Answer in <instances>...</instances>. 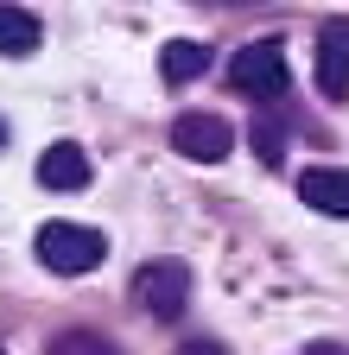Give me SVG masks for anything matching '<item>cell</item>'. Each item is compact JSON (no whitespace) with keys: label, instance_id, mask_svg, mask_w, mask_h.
<instances>
[{"label":"cell","instance_id":"cell-1","mask_svg":"<svg viewBox=\"0 0 349 355\" xmlns=\"http://www.w3.org/2000/svg\"><path fill=\"white\" fill-rule=\"evenodd\" d=\"M32 254H38L45 273L76 279V273H96L102 266L108 241H102V229H83V222H45V229L32 235Z\"/></svg>","mask_w":349,"mask_h":355},{"label":"cell","instance_id":"cell-2","mask_svg":"<svg viewBox=\"0 0 349 355\" xmlns=\"http://www.w3.org/2000/svg\"><path fill=\"white\" fill-rule=\"evenodd\" d=\"M134 304L146 311V318H159V324L185 318V304H191V266L185 260H146L134 273Z\"/></svg>","mask_w":349,"mask_h":355},{"label":"cell","instance_id":"cell-3","mask_svg":"<svg viewBox=\"0 0 349 355\" xmlns=\"http://www.w3.org/2000/svg\"><path fill=\"white\" fill-rule=\"evenodd\" d=\"M229 83L241 89V96H280V89H286V51L273 38L241 44V51L229 58Z\"/></svg>","mask_w":349,"mask_h":355},{"label":"cell","instance_id":"cell-4","mask_svg":"<svg viewBox=\"0 0 349 355\" xmlns=\"http://www.w3.org/2000/svg\"><path fill=\"white\" fill-rule=\"evenodd\" d=\"M229 146H235V133H229V121H223V114L191 108V114L171 121V153H185V159H197V165L229 159Z\"/></svg>","mask_w":349,"mask_h":355},{"label":"cell","instance_id":"cell-5","mask_svg":"<svg viewBox=\"0 0 349 355\" xmlns=\"http://www.w3.org/2000/svg\"><path fill=\"white\" fill-rule=\"evenodd\" d=\"M318 89L330 102H349V19L318 26Z\"/></svg>","mask_w":349,"mask_h":355},{"label":"cell","instance_id":"cell-6","mask_svg":"<svg viewBox=\"0 0 349 355\" xmlns=\"http://www.w3.org/2000/svg\"><path fill=\"white\" fill-rule=\"evenodd\" d=\"M298 197L312 203L318 216H349V171L343 165H312L298 178Z\"/></svg>","mask_w":349,"mask_h":355},{"label":"cell","instance_id":"cell-7","mask_svg":"<svg viewBox=\"0 0 349 355\" xmlns=\"http://www.w3.org/2000/svg\"><path fill=\"white\" fill-rule=\"evenodd\" d=\"M38 184H45V191H83V184H90V159H83V146H70V140L45 146V153H38Z\"/></svg>","mask_w":349,"mask_h":355},{"label":"cell","instance_id":"cell-8","mask_svg":"<svg viewBox=\"0 0 349 355\" xmlns=\"http://www.w3.org/2000/svg\"><path fill=\"white\" fill-rule=\"evenodd\" d=\"M38 19L26 7H13V0H0V58H32L38 51Z\"/></svg>","mask_w":349,"mask_h":355},{"label":"cell","instance_id":"cell-9","mask_svg":"<svg viewBox=\"0 0 349 355\" xmlns=\"http://www.w3.org/2000/svg\"><path fill=\"white\" fill-rule=\"evenodd\" d=\"M159 70H165V83H197L210 70V51H203L197 38H171L165 51H159Z\"/></svg>","mask_w":349,"mask_h":355},{"label":"cell","instance_id":"cell-10","mask_svg":"<svg viewBox=\"0 0 349 355\" xmlns=\"http://www.w3.org/2000/svg\"><path fill=\"white\" fill-rule=\"evenodd\" d=\"M45 355H121V349L108 336H96V330H64V336L45 343Z\"/></svg>","mask_w":349,"mask_h":355},{"label":"cell","instance_id":"cell-11","mask_svg":"<svg viewBox=\"0 0 349 355\" xmlns=\"http://www.w3.org/2000/svg\"><path fill=\"white\" fill-rule=\"evenodd\" d=\"M254 146H260V165H280V127L254 121Z\"/></svg>","mask_w":349,"mask_h":355},{"label":"cell","instance_id":"cell-12","mask_svg":"<svg viewBox=\"0 0 349 355\" xmlns=\"http://www.w3.org/2000/svg\"><path fill=\"white\" fill-rule=\"evenodd\" d=\"M178 355H229V349H223V343H185Z\"/></svg>","mask_w":349,"mask_h":355},{"label":"cell","instance_id":"cell-13","mask_svg":"<svg viewBox=\"0 0 349 355\" xmlns=\"http://www.w3.org/2000/svg\"><path fill=\"white\" fill-rule=\"evenodd\" d=\"M305 355H349V349H343V343H312Z\"/></svg>","mask_w":349,"mask_h":355},{"label":"cell","instance_id":"cell-14","mask_svg":"<svg viewBox=\"0 0 349 355\" xmlns=\"http://www.w3.org/2000/svg\"><path fill=\"white\" fill-rule=\"evenodd\" d=\"M197 7H241V0H197Z\"/></svg>","mask_w":349,"mask_h":355},{"label":"cell","instance_id":"cell-15","mask_svg":"<svg viewBox=\"0 0 349 355\" xmlns=\"http://www.w3.org/2000/svg\"><path fill=\"white\" fill-rule=\"evenodd\" d=\"M0 153H7V121H0Z\"/></svg>","mask_w":349,"mask_h":355}]
</instances>
